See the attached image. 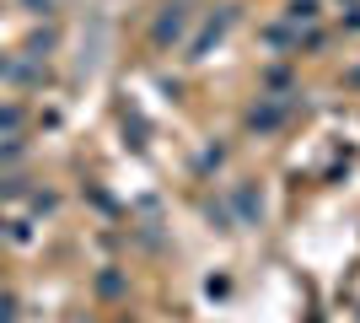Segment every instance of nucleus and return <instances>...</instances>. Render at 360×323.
I'll return each mask as SVG.
<instances>
[{
    "mask_svg": "<svg viewBox=\"0 0 360 323\" xmlns=\"http://www.w3.org/2000/svg\"><path fill=\"white\" fill-rule=\"evenodd\" d=\"M188 22H194V11H188L183 0L162 6V11H156V22H150V44H156V49H172V44H183V32H188Z\"/></svg>",
    "mask_w": 360,
    "mask_h": 323,
    "instance_id": "obj_1",
    "label": "nucleus"
},
{
    "mask_svg": "<svg viewBox=\"0 0 360 323\" xmlns=\"http://www.w3.org/2000/svg\"><path fill=\"white\" fill-rule=\"evenodd\" d=\"M237 16H242V6H221V11H215L210 22H205V27H199V38L188 44V60H205V54H210V49L221 44L226 32L237 27Z\"/></svg>",
    "mask_w": 360,
    "mask_h": 323,
    "instance_id": "obj_2",
    "label": "nucleus"
},
{
    "mask_svg": "<svg viewBox=\"0 0 360 323\" xmlns=\"http://www.w3.org/2000/svg\"><path fill=\"white\" fill-rule=\"evenodd\" d=\"M280 124H285V103H258L253 113H248V129H253V135H274Z\"/></svg>",
    "mask_w": 360,
    "mask_h": 323,
    "instance_id": "obj_3",
    "label": "nucleus"
},
{
    "mask_svg": "<svg viewBox=\"0 0 360 323\" xmlns=\"http://www.w3.org/2000/svg\"><path fill=\"white\" fill-rule=\"evenodd\" d=\"M231 200H237V210H242V221H248V227H258V221H264V200H258L253 184H237V189H231Z\"/></svg>",
    "mask_w": 360,
    "mask_h": 323,
    "instance_id": "obj_4",
    "label": "nucleus"
},
{
    "mask_svg": "<svg viewBox=\"0 0 360 323\" xmlns=\"http://www.w3.org/2000/svg\"><path fill=\"white\" fill-rule=\"evenodd\" d=\"M317 11H323L317 0H290V6H285V22H290V27H312Z\"/></svg>",
    "mask_w": 360,
    "mask_h": 323,
    "instance_id": "obj_5",
    "label": "nucleus"
},
{
    "mask_svg": "<svg viewBox=\"0 0 360 323\" xmlns=\"http://www.w3.org/2000/svg\"><path fill=\"white\" fill-rule=\"evenodd\" d=\"M97 296H124V275L119 270H103V275H97Z\"/></svg>",
    "mask_w": 360,
    "mask_h": 323,
    "instance_id": "obj_6",
    "label": "nucleus"
},
{
    "mask_svg": "<svg viewBox=\"0 0 360 323\" xmlns=\"http://www.w3.org/2000/svg\"><path fill=\"white\" fill-rule=\"evenodd\" d=\"M221 162H226V146H205V151H199V172L221 167Z\"/></svg>",
    "mask_w": 360,
    "mask_h": 323,
    "instance_id": "obj_7",
    "label": "nucleus"
},
{
    "mask_svg": "<svg viewBox=\"0 0 360 323\" xmlns=\"http://www.w3.org/2000/svg\"><path fill=\"white\" fill-rule=\"evenodd\" d=\"M16 124H22V108H0V135H16Z\"/></svg>",
    "mask_w": 360,
    "mask_h": 323,
    "instance_id": "obj_8",
    "label": "nucleus"
},
{
    "mask_svg": "<svg viewBox=\"0 0 360 323\" xmlns=\"http://www.w3.org/2000/svg\"><path fill=\"white\" fill-rule=\"evenodd\" d=\"M0 323H16V296L0 291Z\"/></svg>",
    "mask_w": 360,
    "mask_h": 323,
    "instance_id": "obj_9",
    "label": "nucleus"
},
{
    "mask_svg": "<svg viewBox=\"0 0 360 323\" xmlns=\"http://www.w3.org/2000/svg\"><path fill=\"white\" fill-rule=\"evenodd\" d=\"M22 189H27V184H22V178H0V200H16Z\"/></svg>",
    "mask_w": 360,
    "mask_h": 323,
    "instance_id": "obj_10",
    "label": "nucleus"
},
{
    "mask_svg": "<svg viewBox=\"0 0 360 323\" xmlns=\"http://www.w3.org/2000/svg\"><path fill=\"white\" fill-rule=\"evenodd\" d=\"M264 81H269L274 92H285V87H290V76H285V70H264Z\"/></svg>",
    "mask_w": 360,
    "mask_h": 323,
    "instance_id": "obj_11",
    "label": "nucleus"
},
{
    "mask_svg": "<svg viewBox=\"0 0 360 323\" xmlns=\"http://www.w3.org/2000/svg\"><path fill=\"white\" fill-rule=\"evenodd\" d=\"M16 156H22V140H6V146H0V162H16Z\"/></svg>",
    "mask_w": 360,
    "mask_h": 323,
    "instance_id": "obj_12",
    "label": "nucleus"
},
{
    "mask_svg": "<svg viewBox=\"0 0 360 323\" xmlns=\"http://www.w3.org/2000/svg\"><path fill=\"white\" fill-rule=\"evenodd\" d=\"M345 81H349V87H360V65H355V70H349V76H345Z\"/></svg>",
    "mask_w": 360,
    "mask_h": 323,
    "instance_id": "obj_13",
    "label": "nucleus"
},
{
    "mask_svg": "<svg viewBox=\"0 0 360 323\" xmlns=\"http://www.w3.org/2000/svg\"><path fill=\"white\" fill-rule=\"evenodd\" d=\"M0 237H6V221H0Z\"/></svg>",
    "mask_w": 360,
    "mask_h": 323,
    "instance_id": "obj_14",
    "label": "nucleus"
},
{
    "mask_svg": "<svg viewBox=\"0 0 360 323\" xmlns=\"http://www.w3.org/2000/svg\"><path fill=\"white\" fill-rule=\"evenodd\" d=\"M349 6H355V0H349Z\"/></svg>",
    "mask_w": 360,
    "mask_h": 323,
    "instance_id": "obj_15",
    "label": "nucleus"
}]
</instances>
